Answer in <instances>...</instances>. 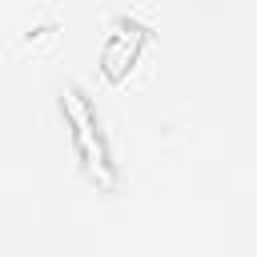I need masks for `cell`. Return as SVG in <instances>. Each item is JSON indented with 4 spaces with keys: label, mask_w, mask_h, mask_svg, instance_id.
<instances>
[{
    "label": "cell",
    "mask_w": 257,
    "mask_h": 257,
    "mask_svg": "<svg viewBox=\"0 0 257 257\" xmlns=\"http://www.w3.org/2000/svg\"><path fill=\"white\" fill-rule=\"evenodd\" d=\"M60 104H64V116L72 120V141H76V149H80L84 169H88L100 185H112V165H108V149H104V141H100V133H96V112H92V104L84 100L80 88H64Z\"/></svg>",
    "instance_id": "6da1fadb"
}]
</instances>
